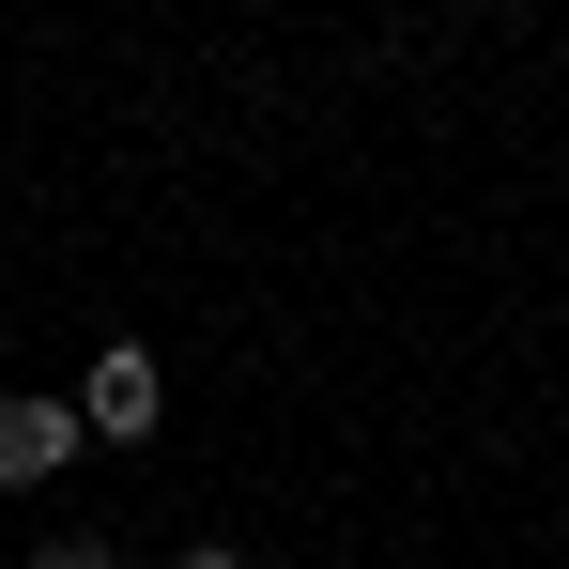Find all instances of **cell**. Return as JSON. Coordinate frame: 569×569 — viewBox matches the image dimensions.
<instances>
[{"label": "cell", "mask_w": 569, "mask_h": 569, "mask_svg": "<svg viewBox=\"0 0 569 569\" xmlns=\"http://www.w3.org/2000/svg\"><path fill=\"white\" fill-rule=\"evenodd\" d=\"M154 400H170V385H154V355H139V339H108V355H93V385H78V431L139 447V431H154Z\"/></svg>", "instance_id": "1"}, {"label": "cell", "mask_w": 569, "mask_h": 569, "mask_svg": "<svg viewBox=\"0 0 569 569\" xmlns=\"http://www.w3.org/2000/svg\"><path fill=\"white\" fill-rule=\"evenodd\" d=\"M186 569H231V555H216V539H200V555H186Z\"/></svg>", "instance_id": "4"}, {"label": "cell", "mask_w": 569, "mask_h": 569, "mask_svg": "<svg viewBox=\"0 0 569 569\" xmlns=\"http://www.w3.org/2000/svg\"><path fill=\"white\" fill-rule=\"evenodd\" d=\"M78 462V400H0V477L31 492V477H62Z\"/></svg>", "instance_id": "2"}, {"label": "cell", "mask_w": 569, "mask_h": 569, "mask_svg": "<svg viewBox=\"0 0 569 569\" xmlns=\"http://www.w3.org/2000/svg\"><path fill=\"white\" fill-rule=\"evenodd\" d=\"M31 569H123V555H108V539H47Z\"/></svg>", "instance_id": "3"}]
</instances>
